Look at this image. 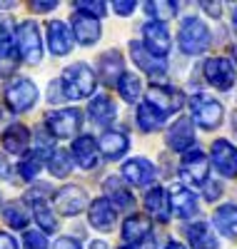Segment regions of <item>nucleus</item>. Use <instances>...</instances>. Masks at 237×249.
I'll return each mask as SVG.
<instances>
[{"instance_id":"3c124183","label":"nucleus","mask_w":237,"mask_h":249,"mask_svg":"<svg viewBox=\"0 0 237 249\" xmlns=\"http://www.w3.org/2000/svg\"><path fill=\"white\" fill-rule=\"evenodd\" d=\"M232 28H235V33H237V5H235V10H232Z\"/></svg>"},{"instance_id":"37998d69","label":"nucleus","mask_w":237,"mask_h":249,"mask_svg":"<svg viewBox=\"0 0 237 249\" xmlns=\"http://www.w3.org/2000/svg\"><path fill=\"white\" fill-rule=\"evenodd\" d=\"M113 10H115L118 15H130V13L135 10V3H133V0H130V3H118V0H115V3H113Z\"/></svg>"},{"instance_id":"2eb2a0df","label":"nucleus","mask_w":237,"mask_h":249,"mask_svg":"<svg viewBox=\"0 0 237 249\" xmlns=\"http://www.w3.org/2000/svg\"><path fill=\"white\" fill-rule=\"evenodd\" d=\"M130 53H133V60H135V65L140 70H145L150 77H162L167 65H165V60L155 57L153 53H147V48L140 43V40H133L130 43Z\"/></svg>"},{"instance_id":"c9c22d12","label":"nucleus","mask_w":237,"mask_h":249,"mask_svg":"<svg viewBox=\"0 0 237 249\" xmlns=\"http://www.w3.org/2000/svg\"><path fill=\"white\" fill-rule=\"evenodd\" d=\"M145 13L155 20V23H165L172 20L178 13V3H165V0H153V3H145Z\"/></svg>"},{"instance_id":"1a4fd4ad","label":"nucleus","mask_w":237,"mask_h":249,"mask_svg":"<svg viewBox=\"0 0 237 249\" xmlns=\"http://www.w3.org/2000/svg\"><path fill=\"white\" fill-rule=\"evenodd\" d=\"M202 72H205V80L210 82L215 90H220V92H227L235 85V65L230 60H225V57H210V60H205Z\"/></svg>"},{"instance_id":"aec40b11","label":"nucleus","mask_w":237,"mask_h":249,"mask_svg":"<svg viewBox=\"0 0 237 249\" xmlns=\"http://www.w3.org/2000/svg\"><path fill=\"white\" fill-rule=\"evenodd\" d=\"M145 210L150 212V217H155L158 222H167L170 212H172V202L170 195L165 192V187H150L145 195Z\"/></svg>"},{"instance_id":"423d86ee","label":"nucleus","mask_w":237,"mask_h":249,"mask_svg":"<svg viewBox=\"0 0 237 249\" xmlns=\"http://www.w3.org/2000/svg\"><path fill=\"white\" fill-rule=\"evenodd\" d=\"M5 100H8L10 110H15V112L30 110L35 102H38V88H35V82L28 80V77H13L8 85H5Z\"/></svg>"},{"instance_id":"9d476101","label":"nucleus","mask_w":237,"mask_h":249,"mask_svg":"<svg viewBox=\"0 0 237 249\" xmlns=\"http://www.w3.org/2000/svg\"><path fill=\"white\" fill-rule=\"evenodd\" d=\"M88 204V195H85L82 187H75V184H65L53 195V207L62 214V217H75L85 210Z\"/></svg>"},{"instance_id":"f03ea898","label":"nucleus","mask_w":237,"mask_h":249,"mask_svg":"<svg viewBox=\"0 0 237 249\" xmlns=\"http://www.w3.org/2000/svg\"><path fill=\"white\" fill-rule=\"evenodd\" d=\"M178 43H180V50L185 55H202L210 43H212V35H210V28L202 23L200 18H185L182 25H180V33H178Z\"/></svg>"},{"instance_id":"e433bc0d","label":"nucleus","mask_w":237,"mask_h":249,"mask_svg":"<svg viewBox=\"0 0 237 249\" xmlns=\"http://www.w3.org/2000/svg\"><path fill=\"white\" fill-rule=\"evenodd\" d=\"M38 172H40V157L35 152H28L23 160L18 162V175L23 177L25 182H35Z\"/></svg>"},{"instance_id":"4c0bfd02","label":"nucleus","mask_w":237,"mask_h":249,"mask_svg":"<svg viewBox=\"0 0 237 249\" xmlns=\"http://www.w3.org/2000/svg\"><path fill=\"white\" fill-rule=\"evenodd\" d=\"M75 10L78 13H85V15H90V18H105V13H107V8H105V3H100V0H78L75 3Z\"/></svg>"},{"instance_id":"c756f323","label":"nucleus","mask_w":237,"mask_h":249,"mask_svg":"<svg viewBox=\"0 0 237 249\" xmlns=\"http://www.w3.org/2000/svg\"><path fill=\"white\" fill-rule=\"evenodd\" d=\"M88 115L93 117L95 124H107V122L115 120L118 107H115V102L107 97V95H95L90 100V105H88Z\"/></svg>"},{"instance_id":"ea45409f","label":"nucleus","mask_w":237,"mask_h":249,"mask_svg":"<svg viewBox=\"0 0 237 249\" xmlns=\"http://www.w3.org/2000/svg\"><path fill=\"white\" fill-rule=\"evenodd\" d=\"M48 100L53 102V105H55V102H62V100H65V92H62L60 80H58V82H50V88H48Z\"/></svg>"},{"instance_id":"f257e3e1","label":"nucleus","mask_w":237,"mask_h":249,"mask_svg":"<svg viewBox=\"0 0 237 249\" xmlns=\"http://www.w3.org/2000/svg\"><path fill=\"white\" fill-rule=\"evenodd\" d=\"M60 85H62V92H65V100H82V97H93L98 77L90 65L75 62V65H68L62 70Z\"/></svg>"},{"instance_id":"0eeeda50","label":"nucleus","mask_w":237,"mask_h":249,"mask_svg":"<svg viewBox=\"0 0 237 249\" xmlns=\"http://www.w3.org/2000/svg\"><path fill=\"white\" fill-rule=\"evenodd\" d=\"M147 102L167 117L172 112H180L182 110L185 95L178 88H172V85H155V82H153V85L147 88Z\"/></svg>"},{"instance_id":"6e6d98bb","label":"nucleus","mask_w":237,"mask_h":249,"mask_svg":"<svg viewBox=\"0 0 237 249\" xmlns=\"http://www.w3.org/2000/svg\"><path fill=\"white\" fill-rule=\"evenodd\" d=\"M232 57H235V62H237V45H232Z\"/></svg>"},{"instance_id":"a19ab883","label":"nucleus","mask_w":237,"mask_h":249,"mask_svg":"<svg viewBox=\"0 0 237 249\" xmlns=\"http://www.w3.org/2000/svg\"><path fill=\"white\" fill-rule=\"evenodd\" d=\"M53 249H82V247H80V242L73 239V237H60V239H55Z\"/></svg>"},{"instance_id":"09e8293b","label":"nucleus","mask_w":237,"mask_h":249,"mask_svg":"<svg viewBox=\"0 0 237 249\" xmlns=\"http://www.w3.org/2000/svg\"><path fill=\"white\" fill-rule=\"evenodd\" d=\"M165 249H187L185 244H180V242H175V239H172V242H167L165 244Z\"/></svg>"},{"instance_id":"7c9ffc66","label":"nucleus","mask_w":237,"mask_h":249,"mask_svg":"<svg viewBox=\"0 0 237 249\" xmlns=\"http://www.w3.org/2000/svg\"><path fill=\"white\" fill-rule=\"evenodd\" d=\"M212 224L220 230L225 237H237V204H222L215 210Z\"/></svg>"},{"instance_id":"a878e982","label":"nucleus","mask_w":237,"mask_h":249,"mask_svg":"<svg viewBox=\"0 0 237 249\" xmlns=\"http://www.w3.org/2000/svg\"><path fill=\"white\" fill-rule=\"evenodd\" d=\"M102 187H105L107 199H110V202L115 204V210H133V204H135L133 192L122 184V179H120V177H107Z\"/></svg>"},{"instance_id":"c03bdc74","label":"nucleus","mask_w":237,"mask_h":249,"mask_svg":"<svg viewBox=\"0 0 237 249\" xmlns=\"http://www.w3.org/2000/svg\"><path fill=\"white\" fill-rule=\"evenodd\" d=\"M53 8H58V0H50V3H30V10H35V13H48Z\"/></svg>"},{"instance_id":"2f4dec72","label":"nucleus","mask_w":237,"mask_h":249,"mask_svg":"<svg viewBox=\"0 0 237 249\" xmlns=\"http://www.w3.org/2000/svg\"><path fill=\"white\" fill-rule=\"evenodd\" d=\"M165 115L160 110H155L150 102H140V107H138V127L142 132H158L165 127Z\"/></svg>"},{"instance_id":"6e6552de","label":"nucleus","mask_w":237,"mask_h":249,"mask_svg":"<svg viewBox=\"0 0 237 249\" xmlns=\"http://www.w3.org/2000/svg\"><path fill=\"white\" fill-rule=\"evenodd\" d=\"M207 175H210V162H207V157H205L202 150L195 147V150H190V152L182 155V160H180V177L185 182L205 187L210 182Z\"/></svg>"},{"instance_id":"a18cd8bd","label":"nucleus","mask_w":237,"mask_h":249,"mask_svg":"<svg viewBox=\"0 0 237 249\" xmlns=\"http://www.w3.org/2000/svg\"><path fill=\"white\" fill-rule=\"evenodd\" d=\"M0 249H18V242L8 232H0Z\"/></svg>"},{"instance_id":"72a5a7b5","label":"nucleus","mask_w":237,"mask_h":249,"mask_svg":"<svg viewBox=\"0 0 237 249\" xmlns=\"http://www.w3.org/2000/svg\"><path fill=\"white\" fill-rule=\"evenodd\" d=\"M3 219H5L8 227H13V230H25L28 222H30V214H28L23 202H10L3 210Z\"/></svg>"},{"instance_id":"f8f14e48","label":"nucleus","mask_w":237,"mask_h":249,"mask_svg":"<svg viewBox=\"0 0 237 249\" xmlns=\"http://www.w3.org/2000/svg\"><path fill=\"white\" fill-rule=\"evenodd\" d=\"M142 45L147 48V53H153L155 57H165L170 53V33H167V25L165 23H155V20H150V23L142 25Z\"/></svg>"},{"instance_id":"4be33fe9","label":"nucleus","mask_w":237,"mask_h":249,"mask_svg":"<svg viewBox=\"0 0 237 249\" xmlns=\"http://www.w3.org/2000/svg\"><path fill=\"white\" fill-rule=\"evenodd\" d=\"M185 234H187V242H190L192 249H220V242H217V237H215L210 222L200 219V222L187 224Z\"/></svg>"},{"instance_id":"a211bd4d","label":"nucleus","mask_w":237,"mask_h":249,"mask_svg":"<svg viewBox=\"0 0 237 249\" xmlns=\"http://www.w3.org/2000/svg\"><path fill=\"white\" fill-rule=\"evenodd\" d=\"M98 150H100V144H95V137H90V135H80L73 140V157L82 170L98 167V162H100Z\"/></svg>"},{"instance_id":"79ce46f5","label":"nucleus","mask_w":237,"mask_h":249,"mask_svg":"<svg viewBox=\"0 0 237 249\" xmlns=\"http://www.w3.org/2000/svg\"><path fill=\"white\" fill-rule=\"evenodd\" d=\"M220 192H222V187H220L217 182L210 179V182L205 184V199H207V202H215V199L220 197Z\"/></svg>"},{"instance_id":"ddd939ff","label":"nucleus","mask_w":237,"mask_h":249,"mask_svg":"<svg viewBox=\"0 0 237 249\" xmlns=\"http://www.w3.org/2000/svg\"><path fill=\"white\" fill-rule=\"evenodd\" d=\"M195 144V122L192 117H180L167 130V147L175 152H190Z\"/></svg>"},{"instance_id":"de8ad7c7","label":"nucleus","mask_w":237,"mask_h":249,"mask_svg":"<svg viewBox=\"0 0 237 249\" xmlns=\"http://www.w3.org/2000/svg\"><path fill=\"white\" fill-rule=\"evenodd\" d=\"M8 170H10V167H8V162L0 157V177H8Z\"/></svg>"},{"instance_id":"4468645a","label":"nucleus","mask_w":237,"mask_h":249,"mask_svg":"<svg viewBox=\"0 0 237 249\" xmlns=\"http://www.w3.org/2000/svg\"><path fill=\"white\" fill-rule=\"evenodd\" d=\"M122 177L135 187H150L155 182V167L145 157H133L122 164Z\"/></svg>"},{"instance_id":"58836bf2","label":"nucleus","mask_w":237,"mask_h":249,"mask_svg":"<svg viewBox=\"0 0 237 249\" xmlns=\"http://www.w3.org/2000/svg\"><path fill=\"white\" fill-rule=\"evenodd\" d=\"M23 244L25 249H48V239L42 232H35V230H28L23 234Z\"/></svg>"},{"instance_id":"5701e85b","label":"nucleus","mask_w":237,"mask_h":249,"mask_svg":"<svg viewBox=\"0 0 237 249\" xmlns=\"http://www.w3.org/2000/svg\"><path fill=\"white\" fill-rule=\"evenodd\" d=\"M73 35L62 20H50L48 23V45L53 55H68L73 50Z\"/></svg>"},{"instance_id":"b1692460","label":"nucleus","mask_w":237,"mask_h":249,"mask_svg":"<svg viewBox=\"0 0 237 249\" xmlns=\"http://www.w3.org/2000/svg\"><path fill=\"white\" fill-rule=\"evenodd\" d=\"M153 232V222H150L145 214H130L122 224V239L125 244H140L142 239L150 237Z\"/></svg>"},{"instance_id":"393cba45","label":"nucleus","mask_w":237,"mask_h":249,"mask_svg":"<svg viewBox=\"0 0 237 249\" xmlns=\"http://www.w3.org/2000/svg\"><path fill=\"white\" fill-rule=\"evenodd\" d=\"M98 144H100V152L107 160H120L127 152V147H130V140H127L122 132H118V130H105Z\"/></svg>"},{"instance_id":"9b49d317","label":"nucleus","mask_w":237,"mask_h":249,"mask_svg":"<svg viewBox=\"0 0 237 249\" xmlns=\"http://www.w3.org/2000/svg\"><path fill=\"white\" fill-rule=\"evenodd\" d=\"M212 164L222 177L235 179L237 177V147L227 140H215L212 142Z\"/></svg>"},{"instance_id":"603ef678","label":"nucleus","mask_w":237,"mask_h":249,"mask_svg":"<svg viewBox=\"0 0 237 249\" xmlns=\"http://www.w3.org/2000/svg\"><path fill=\"white\" fill-rule=\"evenodd\" d=\"M5 120H8V112H5V110H3V105H0V124H3V122H5Z\"/></svg>"},{"instance_id":"cd10ccee","label":"nucleus","mask_w":237,"mask_h":249,"mask_svg":"<svg viewBox=\"0 0 237 249\" xmlns=\"http://www.w3.org/2000/svg\"><path fill=\"white\" fill-rule=\"evenodd\" d=\"M15 65V33L10 23H0V72H8Z\"/></svg>"},{"instance_id":"412c9836","label":"nucleus","mask_w":237,"mask_h":249,"mask_svg":"<svg viewBox=\"0 0 237 249\" xmlns=\"http://www.w3.org/2000/svg\"><path fill=\"white\" fill-rule=\"evenodd\" d=\"M73 35H75V40L80 45L98 43V37H100V20L85 15V13H75L73 15Z\"/></svg>"},{"instance_id":"864d4df0","label":"nucleus","mask_w":237,"mask_h":249,"mask_svg":"<svg viewBox=\"0 0 237 249\" xmlns=\"http://www.w3.org/2000/svg\"><path fill=\"white\" fill-rule=\"evenodd\" d=\"M232 130H235V135H237V112H235V117H232Z\"/></svg>"},{"instance_id":"20e7f679","label":"nucleus","mask_w":237,"mask_h":249,"mask_svg":"<svg viewBox=\"0 0 237 249\" xmlns=\"http://www.w3.org/2000/svg\"><path fill=\"white\" fill-rule=\"evenodd\" d=\"M15 48L25 62H38L42 60V40H40V30L35 25V20H23L15 28Z\"/></svg>"},{"instance_id":"bb28decb","label":"nucleus","mask_w":237,"mask_h":249,"mask_svg":"<svg viewBox=\"0 0 237 249\" xmlns=\"http://www.w3.org/2000/svg\"><path fill=\"white\" fill-rule=\"evenodd\" d=\"M28 142H30V132H28L25 124H20V122H13L3 132V147L10 155H23L28 150Z\"/></svg>"},{"instance_id":"6ab92c4d","label":"nucleus","mask_w":237,"mask_h":249,"mask_svg":"<svg viewBox=\"0 0 237 249\" xmlns=\"http://www.w3.org/2000/svg\"><path fill=\"white\" fill-rule=\"evenodd\" d=\"M115 212H118V210L113 207V202L107 199V197H100V199H93L88 217H90V224L95 227V230L110 232L113 227H115Z\"/></svg>"},{"instance_id":"f3484780","label":"nucleus","mask_w":237,"mask_h":249,"mask_svg":"<svg viewBox=\"0 0 237 249\" xmlns=\"http://www.w3.org/2000/svg\"><path fill=\"white\" fill-rule=\"evenodd\" d=\"M170 202H172V212L180 219H190V217L198 214V197L192 195L185 184H172Z\"/></svg>"},{"instance_id":"39448f33","label":"nucleus","mask_w":237,"mask_h":249,"mask_svg":"<svg viewBox=\"0 0 237 249\" xmlns=\"http://www.w3.org/2000/svg\"><path fill=\"white\" fill-rule=\"evenodd\" d=\"M45 120H48L50 135H53V137H60V140L75 137V132L82 127V112H80L78 107H62V110L48 112Z\"/></svg>"},{"instance_id":"49530a36","label":"nucleus","mask_w":237,"mask_h":249,"mask_svg":"<svg viewBox=\"0 0 237 249\" xmlns=\"http://www.w3.org/2000/svg\"><path fill=\"white\" fill-rule=\"evenodd\" d=\"M200 8L205 13H210L212 18H220V13H222V5L220 3H200Z\"/></svg>"},{"instance_id":"dca6fc26","label":"nucleus","mask_w":237,"mask_h":249,"mask_svg":"<svg viewBox=\"0 0 237 249\" xmlns=\"http://www.w3.org/2000/svg\"><path fill=\"white\" fill-rule=\"evenodd\" d=\"M122 53L120 50H107L100 55L98 60V77L105 82V85H115V82H120L122 77Z\"/></svg>"},{"instance_id":"5fc2aeb1","label":"nucleus","mask_w":237,"mask_h":249,"mask_svg":"<svg viewBox=\"0 0 237 249\" xmlns=\"http://www.w3.org/2000/svg\"><path fill=\"white\" fill-rule=\"evenodd\" d=\"M120 249H138V247H135V244H122Z\"/></svg>"},{"instance_id":"7ed1b4c3","label":"nucleus","mask_w":237,"mask_h":249,"mask_svg":"<svg viewBox=\"0 0 237 249\" xmlns=\"http://www.w3.org/2000/svg\"><path fill=\"white\" fill-rule=\"evenodd\" d=\"M190 110H192V122L200 124L202 130H217L225 117V107L210 95L190 97Z\"/></svg>"},{"instance_id":"c85d7f7f","label":"nucleus","mask_w":237,"mask_h":249,"mask_svg":"<svg viewBox=\"0 0 237 249\" xmlns=\"http://www.w3.org/2000/svg\"><path fill=\"white\" fill-rule=\"evenodd\" d=\"M25 199H30V204H33L35 222L40 224V230H42V232H55V230H58V219H55V212L48 207L45 197H40V195L30 192Z\"/></svg>"},{"instance_id":"473e14b6","label":"nucleus","mask_w":237,"mask_h":249,"mask_svg":"<svg viewBox=\"0 0 237 249\" xmlns=\"http://www.w3.org/2000/svg\"><path fill=\"white\" fill-rule=\"evenodd\" d=\"M73 164H75L73 152H68V150L58 147V150L50 155V160H48V170H50V175H53V177H58V179H65V177L73 172Z\"/></svg>"},{"instance_id":"8fccbe9b","label":"nucleus","mask_w":237,"mask_h":249,"mask_svg":"<svg viewBox=\"0 0 237 249\" xmlns=\"http://www.w3.org/2000/svg\"><path fill=\"white\" fill-rule=\"evenodd\" d=\"M90 249H107V244H105V242H100V239H95V242L90 244Z\"/></svg>"},{"instance_id":"f704fd0d","label":"nucleus","mask_w":237,"mask_h":249,"mask_svg":"<svg viewBox=\"0 0 237 249\" xmlns=\"http://www.w3.org/2000/svg\"><path fill=\"white\" fill-rule=\"evenodd\" d=\"M118 92L125 102H138L140 100V92H142V82L135 72H125L118 82Z\"/></svg>"}]
</instances>
